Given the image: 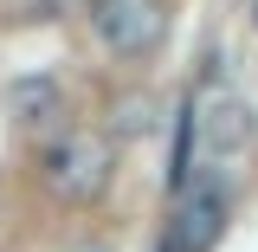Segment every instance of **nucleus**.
<instances>
[{"label":"nucleus","mask_w":258,"mask_h":252,"mask_svg":"<svg viewBox=\"0 0 258 252\" xmlns=\"http://www.w3.org/2000/svg\"><path fill=\"white\" fill-rule=\"evenodd\" d=\"M52 7H58V0H7L13 20H52Z\"/></svg>","instance_id":"obj_6"},{"label":"nucleus","mask_w":258,"mask_h":252,"mask_svg":"<svg viewBox=\"0 0 258 252\" xmlns=\"http://www.w3.org/2000/svg\"><path fill=\"white\" fill-rule=\"evenodd\" d=\"M110 168H116L110 136L71 129V136H58V142L45 149V188L58 194V200H97V194L110 188Z\"/></svg>","instance_id":"obj_2"},{"label":"nucleus","mask_w":258,"mask_h":252,"mask_svg":"<svg viewBox=\"0 0 258 252\" xmlns=\"http://www.w3.org/2000/svg\"><path fill=\"white\" fill-rule=\"evenodd\" d=\"M252 20H258V0H252Z\"/></svg>","instance_id":"obj_7"},{"label":"nucleus","mask_w":258,"mask_h":252,"mask_svg":"<svg viewBox=\"0 0 258 252\" xmlns=\"http://www.w3.org/2000/svg\"><path fill=\"white\" fill-rule=\"evenodd\" d=\"M187 142H200V156H207V168L220 175V188L239 175V162H245V142H252V110L239 104V97H200L187 110Z\"/></svg>","instance_id":"obj_1"},{"label":"nucleus","mask_w":258,"mask_h":252,"mask_svg":"<svg viewBox=\"0 0 258 252\" xmlns=\"http://www.w3.org/2000/svg\"><path fill=\"white\" fill-rule=\"evenodd\" d=\"M220 233H226V188H213V181L181 188V207H174V226H168V252H213Z\"/></svg>","instance_id":"obj_4"},{"label":"nucleus","mask_w":258,"mask_h":252,"mask_svg":"<svg viewBox=\"0 0 258 252\" xmlns=\"http://www.w3.org/2000/svg\"><path fill=\"white\" fill-rule=\"evenodd\" d=\"M7 110H13L26 129H52V123H58V110H64V97H58L52 78H20V84L7 91Z\"/></svg>","instance_id":"obj_5"},{"label":"nucleus","mask_w":258,"mask_h":252,"mask_svg":"<svg viewBox=\"0 0 258 252\" xmlns=\"http://www.w3.org/2000/svg\"><path fill=\"white\" fill-rule=\"evenodd\" d=\"M91 26H97V39L116 59H149L161 39H168V7L161 0H97Z\"/></svg>","instance_id":"obj_3"}]
</instances>
